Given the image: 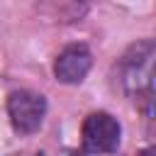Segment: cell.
<instances>
[{
	"label": "cell",
	"instance_id": "cell-1",
	"mask_svg": "<svg viewBox=\"0 0 156 156\" xmlns=\"http://www.w3.org/2000/svg\"><path fill=\"white\" fill-rule=\"evenodd\" d=\"M154 56H156L154 41L144 39L132 44L119 63L122 88L144 112H151L154 102Z\"/></svg>",
	"mask_w": 156,
	"mask_h": 156
},
{
	"label": "cell",
	"instance_id": "cell-2",
	"mask_svg": "<svg viewBox=\"0 0 156 156\" xmlns=\"http://www.w3.org/2000/svg\"><path fill=\"white\" fill-rule=\"evenodd\" d=\"M44 112H46V100L39 93L15 90L7 98V115H10L15 132H20V134L37 132L44 122Z\"/></svg>",
	"mask_w": 156,
	"mask_h": 156
},
{
	"label": "cell",
	"instance_id": "cell-3",
	"mask_svg": "<svg viewBox=\"0 0 156 156\" xmlns=\"http://www.w3.org/2000/svg\"><path fill=\"white\" fill-rule=\"evenodd\" d=\"M119 122L107 112H93L83 122V146L90 154H112L119 146Z\"/></svg>",
	"mask_w": 156,
	"mask_h": 156
},
{
	"label": "cell",
	"instance_id": "cell-4",
	"mask_svg": "<svg viewBox=\"0 0 156 156\" xmlns=\"http://www.w3.org/2000/svg\"><path fill=\"white\" fill-rule=\"evenodd\" d=\"M90 66H93V54H90V49H88L85 44H71V46H66V49L58 54V58H56V63H54V73H56V78H58L61 83L76 85V83H80V80L88 76Z\"/></svg>",
	"mask_w": 156,
	"mask_h": 156
},
{
	"label": "cell",
	"instance_id": "cell-5",
	"mask_svg": "<svg viewBox=\"0 0 156 156\" xmlns=\"http://www.w3.org/2000/svg\"><path fill=\"white\" fill-rule=\"evenodd\" d=\"M34 156H46V154H34Z\"/></svg>",
	"mask_w": 156,
	"mask_h": 156
}]
</instances>
